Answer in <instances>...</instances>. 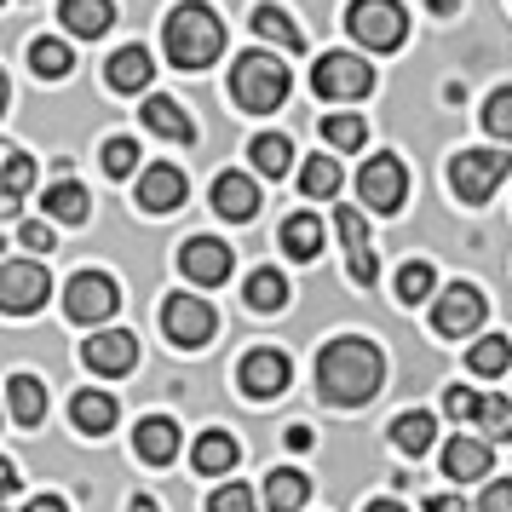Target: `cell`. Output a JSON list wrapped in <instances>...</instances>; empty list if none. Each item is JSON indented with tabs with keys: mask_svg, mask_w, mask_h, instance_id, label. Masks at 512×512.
I'll use <instances>...</instances> for the list:
<instances>
[{
	"mask_svg": "<svg viewBox=\"0 0 512 512\" xmlns=\"http://www.w3.org/2000/svg\"><path fill=\"white\" fill-rule=\"evenodd\" d=\"M380 380H386V357H380V346L357 340V334L328 340L323 357H317V392H323L328 403H340V409L369 403V397L380 392Z\"/></svg>",
	"mask_w": 512,
	"mask_h": 512,
	"instance_id": "1",
	"label": "cell"
},
{
	"mask_svg": "<svg viewBox=\"0 0 512 512\" xmlns=\"http://www.w3.org/2000/svg\"><path fill=\"white\" fill-rule=\"evenodd\" d=\"M162 47L179 70H208L213 58L225 52V24H219V12H208L202 0H179L162 24Z\"/></svg>",
	"mask_w": 512,
	"mask_h": 512,
	"instance_id": "2",
	"label": "cell"
},
{
	"mask_svg": "<svg viewBox=\"0 0 512 512\" xmlns=\"http://www.w3.org/2000/svg\"><path fill=\"white\" fill-rule=\"evenodd\" d=\"M231 93L242 110H254V116H271V110H282V98L294 93V75H288V64H282L277 52H242L231 64Z\"/></svg>",
	"mask_w": 512,
	"mask_h": 512,
	"instance_id": "3",
	"label": "cell"
},
{
	"mask_svg": "<svg viewBox=\"0 0 512 512\" xmlns=\"http://www.w3.org/2000/svg\"><path fill=\"white\" fill-rule=\"evenodd\" d=\"M346 29H351V41H357V47L397 52V47H403V35H409V12H403L397 0H351Z\"/></svg>",
	"mask_w": 512,
	"mask_h": 512,
	"instance_id": "4",
	"label": "cell"
},
{
	"mask_svg": "<svg viewBox=\"0 0 512 512\" xmlns=\"http://www.w3.org/2000/svg\"><path fill=\"white\" fill-rule=\"evenodd\" d=\"M507 167H512L507 150H461L449 162V190L461 196L466 208H484L489 196H495V185L507 179Z\"/></svg>",
	"mask_w": 512,
	"mask_h": 512,
	"instance_id": "5",
	"label": "cell"
},
{
	"mask_svg": "<svg viewBox=\"0 0 512 512\" xmlns=\"http://www.w3.org/2000/svg\"><path fill=\"white\" fill-rule=\"evenodd\" d=\"M311 87L328 104H357V98L374 93V70H369V58H357V52H323L317 70H311Z\"/></svg>",
	"mask_w": 512,
	"mask_h": 512,
	"instance_id": "6",
	"label": "cell"
},
{
	"mask_svg": "<svg viewBox=\"0 0 512 512\" xmlns=\"http://www.w3.org/2000/svg\"><path fill=\"white\" fill-rule=\"evenodd\" d=\"M162 328H167V340L173 346H208L213 340V328H219V317H213V305L202 300V294H173V300L162 305Z\"/></svg>",
	"mask_w": 512,
	"mask_h": 512,
	"instance_id": "7",
	"label": "cell"
},
{
	"mask_svg": "<svg viewBox=\"0 0 512 512\" xmlns=\"http://www.w3.org/2000/svg\"><path fill=\"white\" fill-rule=\"evenodd\" d=\"M116 277H104V271H81V277H70V288H64V311H70V323H110L116 317Z\"/></svg>",
	"mask_w": 512,
	"mask_h": 512,
	"instance_id": "8",
	"label": "cell"
},
{
	"mask_svg": "<svg viewBox=\"0 0 512 512\" xmlns=\"http://www.w3.org/2000/svg\"><path fill=\"white\" fill-rule=\"evenodd\" d=\"M357 196L369 202V213H397L403 196H409V173L397 156H369L363 173H357Z\"/></svg>",
	"mask_w": 512,
	"mask_h": 512,
	"instance_id": "9",
	"label": "cell"
},
{
	"mask_svg": "<svg viewBox=\"0 0 512 512\" xmlns=\"http://www.w3.org/2000/svg\"><path fill=\"white\" fill-rule=\"evenodd\" d=\"M478 323H484V294L472 282H449L432 305V328L443 340H461V334H478Z\"/></svg>",
	"mask_w": 512,
	"mask_h": 512,
	"instance_id": "10",
	"label": "cell"
},
{
	"mask_svg": "<svg viewBox=\"0 0 512 512\" xmlns=\"http://www.w3.org/2000/svg\"><path fill=\"white\" fill-rule=\"evenodd\" d=\"M52 282L41 265H29V259H12V265H0V305L12 311V317H29L35 305H47Z\"/></svg>",
	"mask_w": 512,
	"mask_h": 512,
	"instance_id": "11",
	"label": "cell"
},
{
	"mask_svg": "<svg viewBox=\"0 0 512 512\" xmlns=\"http://www.w3.org/2000/svg\"><path fill=\"white\" fill-rule=\"evenodd\" d=\"M179 271L196 288H219V282H231V248L219 236H190L185 248H179Z\"/></svg>",
	"mask_w": 512,
	"mask_h": 512,
	"instance_id": "12",
	"label": "cell"
},
{
	"mask_svg": "<svg viewBox=\"0 0 512 512\" xmlns=\"http://www.w3.org/2000/svg\"><path fill=\"white\" fill-rule=\"evenodd\" d=\"M236 380H242V392H248V397H282V392H288V380H294V363H288L282 351L259 346V351L242 357Z\"/></svg>",
	"mask_w": 512,
	"mask_h": 512,
	"instance_id": "13",
	"label": "cell"
},
{
	"mask_svg": "<svg viewBox=\"0 0 512 512\" xmlns=\"http://www.w3.org/2000/svg\"><path fill=\"white\" fill-rule=\"evenodd\" d=\"M334 231H340V242H346L351 282H357V288H374L380 259H374V248H369V225H363V213H357V208H334Z\"/></svg>",
	"mask_w": 512,
	"mask_h": 512,
	"instance_id": "14",
	"label": "cell"
},
{
	"mask_svg": "<svg viewBox=\"0 0 512 512\" xmlns=\"http://www.w3.org/2000/svg\"><path fill=\"white\" fill-rule=\"evenodd\" d=\"M81 363L93 374H110V380H116V374H127L139 363V340H133L127 328H104V334H93V340L81 346Z\"/></svg>",
	"mask_w": 512,
	"mask_h": 512,
	"instance_id": "15",
	"label": "cell"
},
{
	"mask_svg": "<svg viewBox=\"0 0 512 512\" xmlns=\"http://www.w3.org/2000/svg\"><path fill=\"white\" fill-rule=\"evenodd\" d=\"M179 202H185V173H179V167H167V162L144 167V173H139V208L144 213H173Z\"/></svg>",
	"mask_w": 512,
	"mask_h": 512,
	"instance_id": "16",
	"label": "cell"
},
{
	"mask_svg": "<svg viewBox=\"0 0 512 512\" xmlns=\"http://www.w3.org/2000/svg\"><path fill=\"white\" fill-rule=\"evenodd\" d=\"M213 213H219V219H236V225L254 219L259 213V185L248 179V173H219V179H213Z\"/></svg>",
	"mask_w": 512,
	"mask_h": 512,
	"instance_id": "17",
	"label": "cell"
},
{
	"mask_svg": "<svg viewBox=\"0 0 512 512\" xmlns=\"http://www.w3.org/2000/svg\"><path fill=\"white\" fill-rule=\"evenodd\" d=\"M58 18H64V29H70V35L98 41L104 29L116 24V0H58Z\"/></svg>",
	"mask_w": 512,
	"mask_h": 512,
	"instance_id": "18",
	"label": "cell"
},
{
	"mask_svg": "<svg viewBox=\"0 0 512 512\" xmlns=\"http://www.w3.org/2000/svg\"><path fill=\"white\" fill-rule=\"evenodd\" d=\"M133 449H139V461H150V466H167L173 455H179V426L167 415H150V420H139V432H133Z\"/></svg>",
	"mask_w": 512,
	"mask_h": 512,
	"instance_id": "19",
	"label": "cell"
},
{
	"mask_svg": "<svg viewBox=\"0 0 512 512\" xmlns=\"http://www.w3.org/2000/svg\"><path fill=\"white\" fill-rule=\"evenodd\" d=\"M150 75H156V64H150V52L144 47H121L110 64H104V81L116 87V93H144L150 87Z\"/></svg>",
	"mask_w": 512,
	"mask_h": 512,
	"instance_id": "20",
	"label": "cell"
},
{
	"mask_svg": "<svg viewBox=\"0 0 512 512\" xmlns=\"http://www.w3.org/2000/svg\"><path fill=\"white\" fill-rule=\"evenodd\" d=\"M144 127H150V133H156V139H173V144H190L196 139V121L185 116V110H179V104H173V98H144Z\"/></svg>",
	"mask_w": 512,
	"mask_h": 512,
	"instance_id": "21",
	"label": "cell"
},
{
	"mask_svg": "<svg viewBox=\"0 0 512 512\" xmlns=\"http://www.w3.org/2000/svg\"><path fill=\"white\" fill-rule=\"evenodd\" d=\"M443 472L466 484V478H484L489 472V443L484 438H449L443 443Z\"/></svg>",
	"mask_w": 512,
	"mask_h": 512,
	"instance_id": "22",
	"label": "cell"
},
{
	"mask_svg": "<svg viewBox=\"0 0 512 512\" xmlns=\"http://www.w3.org/2000/svg\"><path fill=\"white\" fill-rule=\"evenodd\" d=\"M311 501V478L294 472V466H277L271 478H265V507L271 512H300Z\"/></svg>",
	"mask_w": 512,
	"mask_h": 512,
	"instance_id": "23",
	"label": "cell"
},
{
	"mask_svg": "<svg viewBox=\"0 0 512 512\" xmlns=\"http://www.w3.org/2000/svg\"><path fill=\"white\" fill-rule=\"evenodd\" d=\"M282 254L288 259H317L323 254V219L288 213V219H282Z\"/></svg>",
	"mask_w": 512,
	"mask_h": 512,
	"instance_id": "24",
	"label": "cell"
},
{
	"mask_svg": "<svg viewBox=\"0 0 512 512\" xmlns=\"http://www.w3.org/2000/svg\"><path fill=\"white\" fill-rule=\"evenodd\" d=\"M6 397H12V420L18 426H41V415H47V386L35 374H12L6 380Z\"/></svg>",
	"mask_w": 512,
	"mask_h": 512,
	"instance_id": "25",
	"label": "cell"
},
{
	"mask_svg": "<svg viewBox=\"0 0 512 512\" xmlns=\"http://www.w3.org/2000/svg\"><path fill=\"white\" fill-rule=\"evenodd\" d=\"M70 415H75V426H81L87 438H104V432L116 426V397L110 392H81L70 403Z\"/></svg>",
	"mask_w": 512,
	"mask_h": 512,
	"instance_id": "26",
	"label": "cell"
},
{
	"mask_svg": "<svg viewBox=\"0 0 512 512\" xmlns=\"http://www.w3.org/2000/svg\"><path fill=\"white\" fill-rule=\"evenodd\" d=\"M254 35H259V41H271V47H282V52H300L305 47V35L294 29V18H288L282 6H254Z\"/></svg>",
	"mask_w": 512,
	"mask_h": 512,
	"instance_id": "27",
	"label": "cell"
},
{
	"mask_svg": "<svg viewBox=\"0 0 512 512\" xmlns=\"http://www.w3.org/2000/svg\"><path fill=\"white\" fill-rule=\"evenodd\" d=\"M432 438H438V420L426 415V409H409V415L392 420V443L403 449V455H426Z\"/></svg>",
	"mask_w": 512,
	"mask_h": 512,
	"instance_id": "28",
	"label": "cell"
},
{
	"mask_svg": "<svg viewBox=\"0 0 512 512\" xmlns=\"http://www.w3.org/2000/svg\"><path fill=\"white\" fill-rule=\"evenodd\" d=\"M236 455H242V449H236L231 432H202V438H196V449H190L196 472H208V478H213V472H231Z\"/></svg>",
	"mask_w": 512,
	"mask_h": 512,
	"instance_id": "29",
	"label": "cell"
},
{
	"mask_svg": "<svg viewBox=\"0 0 512 512\" xmlns=\"http://www.w3.org/2000/svg\"><path fill=\"white\" fill-rule=\"evenodd\" d=\"M47 219H58V225H81V219H87V190L75 185V179L47 185Z\"/></svg>",
	"mask_w": 512,
	"mask_h": 512,
	"instance_id": "30",
	"label": "cell"
},
{
	"mask_svg": "<svg viewBox=\"0 0 512 512\" xmlns=\"http://www.w3.org/2000/svg\"><path fill=\"white\" fill-rule=\"evenodd\" d=\"M29 70H35V75H47V81H58V75H70V70H75V52L64 47V41L41 35V41L29 47Z\"/></svg>",
	"mask_w": 512,
	"mask_h": 512,
	"instance_id": "31",
	"label": "cell"
},
{
	"mask_svg": "<svg viewBox=\"0 0 512 512\" xmlns=\"http://www.w3.org/2000/svg\"><path fill=\"white\" fill-rule=\"evenodd\" d=\"M300 190L305 196H317V202L340 196V162H334V156H311V162L300 167Z\"/></svg>",
	"mask_w": 512,
	"mask_h": 512,
	"instance_id": "32",
	"label": "cell"
},
{
	"mask_svg": "<svg viewBox=\"0 0 512 512\" xmlns=\"http://www.w3.org/2000/svg\"><path fill=\"white\" fill-rule=\"evenodd\" d=\"M254 167L265 179H282L288 167H294V144L282 139V133H259L254 139Z\"/></svg>",
	"mask_w": 512,
	"mask_h": 512,
	"instance_id": "33",
	"label": "cell"
},
{
	"mask_svg": "<svg viewBox=\"0 0 512 512\" xmlns=\"http://www.w3.org/2000/svg\"><path fill=\"white\" fill-rule=\"evenodd\" d=\"M248 305H254V311H282V305H288V277L271 271V265L254 271V277H248Z\"/></svg>",
	"mask_w": 512,
	"mask_h": 512,
	"instance_id": "34",
	"label": "cell"
},
{
	"mask_svg": "<svg viewBox=\"0 0 512 512\" xmlns=\"http://www.w3.org/2000/svg\"><path fill=\"white\" fill-rule=\"evenodd\" d=\"M507 363H512V346L501 340V334H489V340H478V346L466 351V369H472V374H484V380L507 374Z\"/></svg>",
	"mask_w": 512,
	"mask_h": 512,
	"instance_id": "35",
	"label": "cell"
},
{
	"mask_svg": "<svg viewBox=\"0 0 512 512\" xmlns=\"http://www.w3.org/2000/svg\"><path fill=\"white\" fill-rule=\"evenodd\" d=\"M432 288H438V271H432L426 259H409V265L397 271V300H403V305L432 300Z\"/></svg>",
	"mask_w": 512,
	"mask_h": 512,
	"instance_id": "36",
	"label": "cell"
},
{
	"mask_svg": "<svg viewBox=\"0 0 512 512\" xmlns=\"http://www.w3.org/2000/svg\"><path fill=\"white\" fill-rule=\"evenodd\" d=\"M323 139H328V150H363L369 144V127H363V116H328Z\"/></svg>",
	"mask_w": 512,
	"mask_h": 512,
	"instance_id": "37",
	"label": "cell"
},
{
	"mask_svg": "<svg viewBox=\"0 0 512 512\" xmlns=\"http://www.w3.org/2000/svg\"><path fill=\"white\" fill-rule=\"evenodd\" d=\"M29 179H35V162H29L24 150H6V202H0V208H6V219L18 213V196L29 190Z\"/></svg>",
	"mask_w": 512,
	"mask_h": 512,
	"instance_id": "38",
	"label": "cell"
},
{
	"mask_svg": "<svg viewBox=\"0 0 512 512\" xmlns=\"http://www.w3.org/2000/svg\"><path fill=\"white\" fill-rule=\"evenodd\" d=\"M478 432L495 443H512V403L507 397H484V409H478Z\"/></svg>",
	"mask_w": 512,
	"mask_h": 512,
	"instance_id": "39",
	"label": "cell"
},
{
	"mask_svg": "<svg viewBox=\"0 0 512 512\" xmlns=\"http://www.w3.org/2000/svg\"><path fill=\"white\" fill-rule=\"evenodd\" d=\"M484 127H489V139H507L512 144V87H501V93L484 104Z\"/></svg>",
	"mask_w": 512,
	"mask_h": 512,
	"instance_id": "40",
	"label": "cell"
},
{
	"mask_svg": "<svg viewBox=\"0 0 512 512\" xmlns=\"http://www.w3.org/2000/svg\"><path fill=\"white\" fill-rule=\"evenodd\" d=\"M133 167H139V144L133 139H110L104 144V173H110V179H127Z\"/></svg>",
	"mask_w": 512,
	"mask_h": 512,
	"instance_id": "41",
	"label": "cell"
},
{
	"mask_svg": "<svg viewBox=\"0 0 512 512\" xmlns=\"http://www.w3.org/2000/svg\"><path fill=\"white\" fill-rule=\"evenodd\" d=\"M443 409H449L455 420H478V409H484V397L472 392V386H449V392H443Z\"/></svg>",
	"mask_w": 512,
	"mask_h": 512,
	"instance_id": "42",
	"label": "cell"
},
{
	"mask_svg": "<svg viewBox=\"0 0 512 512\" xmlns=\"http://www.w3.org/2000/svg\"><path fill=\"white\" fill-rule=\"evenodd\" d=\"M208 512H254V495H248V484H225V489H213Z\"/></svg>",
	"mask_w": 512,
	"mask_h": 512,
	"instance_id": "43",
	"label": "cell"
},
{
	"mask_svg": "<svg viewBox=\"0 0 512 512\" xmlns=\"http://www.w3.org/2000/svg\"><path fill=\"white\" fill-rule=\"evenodd\" d=\"M18 242L35 248V254H52V248H58V231H52L47 219H35V225H18Z\"/></svg>",
	"mask_w": 512,
	"mask_h": 512,
	"instance_id": "44",
	"label": "cell"
},
{
	"mask_svg": "<svg viewBox=\"0 0 512 512\" xmlns=\"http://www.w3.org/2000/svg\"><path fill=\"white\" fill-rule=\"evenodd\" d=\"M478 512H512V478H495V484L478 495Z\"/></svg>",
	"mask_w": 512,
	"mask_h": 512,
	"instance_id": "45",
	"label": "cell"
},
{
	"mask_svg": "<svg viewBox=\"0 0 512 512\" xmlns=\"http://www.w3.org/2000/svg\"><path fill=\"white\" fill-rule=\"evenodd\" d=\"M426 512H466V501H461V495H432Z\"/></svg>",
	"mask_w": 512,
	"mask_h": 512,
	"instance_id": "46",
	"label": "cell"
},
{
	"mask_svg": "<svg viewBox=\"0 0 512 512\" xmlns=\"http://www.w3.org/2000/svg\"><path fill=\"white\" fill-rule=\"evenodd\" d=\"M24 512H70V507H64V501H58V495H35V501H29Z\"/></svg>",
	"mask_w": 512,
	"mask_h": 512,
	"instance_id": "47",
	"label": "cell"
},
{
	"mask_svg": "<svg viewBox=\"0 0 512 512\" xmlns=\"http://www.w3.org/2000/svg\"><path fill=\"white\" fill-rule=\"evenodd\" d=\"M288 449H311V426H288Z\"/></svg>",
	"mask_w": 512,
	"mask_h": 512,
	"instance_id": "48",
	"label": "cell"
},
{
	"mask_svg": "<svg viewBox=\"0 0 512 512\" xmlns=\"http://www.w3.org/2000/svg\"><path fill=\"white\" fill-rule=\"evenodd\" d=\"M127 512H162V507H156L150 495H139V501H133V507H127Z\"/></svg>",
	"mask_w": 512,
	"mask_h": 512,
	"instance_id": "49",
	"label": "cell"
},
{
	"mask_svg": "<svg viewBox=\"0 0 512 512\" xmlns=\"http://www.w3.org/2000/svg\"><path fill=\"white\" fill-rule=\"evenodd\" d=\"M455 6H461V0H432V12H438V18H449Z\"/></svg>",
	"mask_w": 512,
	"mask_h": 512,
	"instance_id": "50",
	"label": "cell"
},
{
	"mask_svg": "<svg viewBox=\"0 0 512 512\" xmlns=\"http://www.w3.org/2000/svg\"><path fill=\"white\" fill-rule=\"evenodd\" d=\"M369 512H403V507H397V501H374Z\"/></svg>",
	"mask_w": 512,
	"mask_h": 512,
	"instance_id": "51",
	"label": "cell"
}]
</instances>
